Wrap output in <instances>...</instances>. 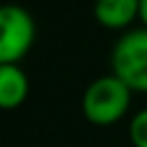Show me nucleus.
<instances>
[{
    "mask_svg": "<svg viewBox=\"0 0 147 147\" xmlns=\"http://www.w3.org/2000/svg\"><path fill=\"white\" fill-rule=\"evenodd\" d=\"M133 90L113 71L94 78L83 92V117L94 126H110L124 119L131 106Z\"/></svg>",
    "mask_w": 147,
    "mask_h": 147,
    "instance_id": "f257e3e1",
    "label": "nucleus"
},
{
    "mask_svg": "<svg viewBox=\"0 0 147 147\" xmlns=\"http://www.w3.org/2000/svg\"><path fill=\"white\" fill-rule=\"evenodd\" d=\"M110 71L133 92L147 94V28L124 32L110 53Z\"/></svg>",
    "mask_w": 147,
    "mask_h": 147,
    "instance_id": "f03ea898",
    "label": "nucleus"
},
{
    "mask_svg": "<svg viewBox=\"0 0 147 147\" xmlns=\"http://www.w3.org/2000/svg\"><path fill=\"white\" fill-rule=\"evenodd\" d=\"M37 37L34 18L21 5L0 9V64H18L32 48Z\"/></svg>",
    "mask_w": 147,
    "mask_h": 147,
    "instance_id": "7ed1b4c3",
    "label": "nucleus"
},
{
    "mask_svg": "<svg viewBox=\"0 0 147 147\" xmlns=\"http://www.w3.org/2000/svg\"><path fill=\"white\" fill-rule=\"evenodd\" d=\"M94 18L106 30H126L140 21V0H94Z\"/></svg>",
    "mask_w": 147,
    "mask_h": 147,
    "instance_id": "20e7f679",
    "label": "nucleus"
},
{
    "mask_svg": "<svg viewBox=\"0 0 147 147\" xmlns=\"http://www.w3.org/2000/svg\"><path fill=\"white\" fill-rule=\"evenodd\" d=\"M30 83L18 64H0V108L14 110L25 103Z\"/></svg>",
    "mask_w": 147,
    "mask_h": 147,
    "instance_id": "39448f33",
    "label": "nucleus"
},
{
    "mask_svg": "<svg viewBox=\"0 0 147 147\" xmlns=\"http://www.w3.org/2000/svg\"><path fill=\"white\" fill-rule=\"evenodd\" d=\"M129 140L133 147H147V108L138 110L129 122Z\"/></svg>",
    "mask_w": 147,
    "mask_h": 147,
    "instance_id": "423d86ee",
    "label": "nucleus"
},
{
    "mask_svg": "<svg viewBox=\"0 0 147 147\" xmlns=\"http://www.w3.org/2000/svg\"><path fill=\"white\" fill-rule=\"evenodd\" d=\"M140 23L147 28V0H140Z\"/></svg>",
    "mask_w": 147,
    "mask_h": 147,
    "instance_id": "0eeeda50",
    "label": "nucleus"
}]
</instances>
